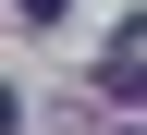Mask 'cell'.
Here are the masks:
<instances>
[{
    "label": "cell",
    "mask_w": 147,
    "mask_h": 135,
    "mask_svg": "<svg viewBox=\"0 0 147 135\" xmlns=\"http://www.w3.org/2000/svg\"><path fill=\"white\" fill-rule=\"evenodd\" d=\"M25 12H37V25H61V12H74V0H25Z\"/></svg>",
    "instance_id": "6da1fadb"
},
{
    "label": "cell",
    "mask_w": 147,
    "mask_h": 135,
    "mask_svg": "<svg viewBox=\"0 0 147 135\" xmlns=\"http://www.w3.org/2000/svg\"><path fill=\"white\" fill-rule=\"evenodd\" d=\"M123 135H147V123H123Z\"/></svg>",
    "instance_id": "7a4b0ae2"
}]
</instances>
